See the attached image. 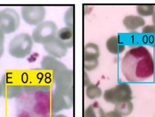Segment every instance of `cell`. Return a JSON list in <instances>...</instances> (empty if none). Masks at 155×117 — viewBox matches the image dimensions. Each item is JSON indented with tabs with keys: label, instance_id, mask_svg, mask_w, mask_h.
<instances>
[{
	"label": "cell",
	"instance_id": "6da1fadb",
	"mask_svg": "<svg viewBox=\"0 0 155 117\" xmlns=\"http://www.w3.org/2000/svg\"><path fill=\"white\" fill-rule=\"evenodd\" d=\"M121 69L123 76L129 82L140 83L147 81L154 74L153 55L144 45L134 47L124 55Z\"/></svg>",
	"mask_w": 155,
	"mask_h": 117
},
{
	"label": "cell",
	"instance_id": "7a4b0ae2",
	"mask_svg": "<svg viewBox=\"0 0 155 117\" xmlns=\"http://www.w3.org/2000/svg\"><path fill=\"white\" fill-rule=\"evenodd\" d=\"M73 104V85H56L50 101L52 112L56 113L63 110H69L72 107Z\"/></svg>",
	"mask_w": 155,
	"mask_h": 117
},
{
	"label": "cell",
	"instance_id": "3957f363",
	"mask_svg": "<svg viewBox=\"0 0 155 117\" xmlns=\"http://www.w3.org/2000/svg\"><path fill=\"white\" fill-rule=\"evenodd\" d=\"M34 41L32 37L26 33H21L14 38L10 43V54L17 59H23L32 51Z\"/></svg>",
	"mask_w": 155,
	"mask_h": 117
},
{
	"label": "cell",
	"instance_id": "277c9868",
	"mask_svg": "<svg viewBox=\"0 0 155 117\" xmlns=\"http://www.w3.org/2000/svg\"><path fill=\"white\" fill-rule=\"evenodd\" d=\"M103 97L106 102L115 105L121 102L132 101L133 92L129 83L121 82L114 87L105 90Z\"/></svg>",
	"mask_w": 155,
	"mask_h": 117
},
{
	"label": "cell",
	"instance_id": "5b68a950",
	"mask_svg": "<svg viewBox=\"0 0 155 117\" xmlns=\"http://www.w3.org/2000/svg\"><path fill=\"white\" fill-rule=\"evenodd\" d=\"M58 31V26L55 22L46 21L36 26L31 37L34 42L43 45L56 38Z\"/></svg>",
	"mask_w": 155,
	"mask_h": 117
},
{
	"label": "cell",
	"instance_id": "8992f818",
	"mask_svg": "<svg viewBox=\"0 0 155 117\" xmlns=\"http://www.w3.org/2000/svg\"><path fill=\"white\" fill-rule=\"evenodd\" d=\"M20 17L17 12L12 9H5L0 13V29L5 34L15 32L19 26Z\"/></svg>",
	"mask_w": 155,
	"mask_h": 117
},
{
	"label": "cell",
	"instance_id": "52a82bcc",
	"mask_svg": "<svg viewBox=\"0 0 155 117\" xmlns=\"http://www.w3.org/2000/svg\"><path fill=\"white\" fill-rule=\"evenodd\" d=\"M100 49L96 43L89 42L84 48V67L86 71H93L99 66Z\"/></svg>",
	"mask_w": 155,
	"mask_h": 117
},
{
	"label": "cell",
	"instance_id": "ba28073f",
	"mask_svg": "<svg viewBox=\"0 0 155 117\" xmlns=\"http://www.w3.org/2000/svg\"><path fill=\"white\" fill-rule=\"evenodd\" d=\"M21 13L26 23L37 26L44 21L46 11L43 6H25L22 8Z\"/></svg>",
	"mask_w": 155,
	"mask_h": 117
},
{
	"label": "cell",
	"instance_id": "9c48e42d",
	"mask_svg": "<svg viewBox=\"0 0 155 117\" xmlns=\"http://www.w3.org/2000/svg\"><path fill=\"white\" fill-rule=\"evenodd\" d=\"M2 88L3 96L8 98H13L19 96L21 93V86L16 83L15 80L10 76V74H6L1 82Z\"/></svg>",
	"mask_w": 155,
	"mask_h": 117
},
{
	"label": "cell",
	"instance_id": "30bf717a",
	"mask_svg": "<svg viewBox=\"0 0 155 117\" xmlns=\"http://www.w3.org/2000/svg\"><path fill=\"white\" fill-rule=\"evenodd\" d=\"M43 47L49 55L55 58H61L65 57L67 55L69 49L56 36L50 42L44 45Z\"/></svg>",
	"mask_w": 155,
	"mask_h": 117
},
{
	"label": "cell",
	"instance_id": "8fae6325",
	"mask_svg": "<svg viewBox=\"0 0 155 117\" xmlns=\"http://www.w3.org/2000/svg\"><path fill=\"white\" fill-rule=\"evenodd\" d=\"M106 48L110 53L117 55L123 53L125 49L124 43L118 35H113L108 38L106 42Z\"/></svg>",
	"mask_w": 155,
	"mask_h": 117
},
{
	"label": "cell",
	"instance_id": "7c38bea8",
	"mask_svg": "<svg viewBox=\"0 0 155 117\" xmlns=\"http://www.w3.org/2000/svg\"><path fill=\"white\" fill-rule=\"evenodd\" d=\"M123 26L130 31H136L146 26L143 17L138 15H129L124 17L122 21Z\"/></svg>",
	"mask_w": 155,
	"mask_h": 117
},
{
	"label": "cell",
	"instance_id": "4fadbf2b",
	"mask_svg": "<svg viewBox=\"0 0 155 117\" xmlns=\"http://www.w3.org/2000/svg\"><path fill=\"white\" fill-rule=\"evenodd\" d=\"M41 66L44 70L52 71L53 73L67 67L57 58L49 55L43 57L41 60Z\"/></svg>",
	"mask_w": 155,
	"mask_h": 117
},
{
	"label": "cell",
	"instance_id": "5bb4252c",
	"mask_svg": "<svg viewBox=\"0 0 155 117\" xmlns=\"http://www.w3.org/2000/svg\"><path fill=\"white\" fill-rule=\"evenodd\" d=\"M56 38L69 49L73 45V28L65 26L58 31Z\"/></svg>",
	"mask_w": 155,
	"mask_h": 117
},
{
	"label": "cell",
	"instance_id": "9a60e30c",
	"mask_svg": "<svg viewBox=\"0 0 155 117\" xmlns=\"http://www.w3.org/2000/svg\"><path fill=\"white\" fill-rule=\"evenodd\" d=\"M106 112L98 102L90 104L85 110V117H106Z\"/></svg>",
	"mask_w": 155,
	"mask_h": 117
},
{
	"label": "cell",
	"instance_id": "2e32d148",
	"mask_svg": "<svg viewBox=\"0 0 155 117\" xmlns=\"http://www.w3.org/2000/svg\"><path fill=\"white\" fill-rule=\"evenodd\" d=\"M143 35V41L155 47V26L153 25H146L142 29Z\"/></svg>",
	"mask_w": 155,
	"mask_h": 117
},
{
	"label": "cell",
	"instance_id": "e0dca14e",
	"mask_svg": "<svg viewBox=\"0 0 155 117\" xmlns=\"http://www.w3.org/2000/svg\"><path fill=\"white\" fill-rule=\"evenodd\" d=\"M134 103L131 101L121 102L115 105L114 110L120 113L123 117H127L133 112Z\"/></svg>",
	"mask_w": 155,
	"mask_h": 117
},
{
	"label": "cell",
	"instance_id": "ac0fdd59",
	"mask_svg": "<svg viewBox=\"0 0 155 117\" xmlns=\"http://www.w3.org/2000/svg\"><path fill=\"white\" fill-rule=\"evenodd\" d=\"M86 94L89 99L95 100L103 96V91L98 85L91 83L86 86Z\"/></svg>",
	"mask_w": 155,
	"mask_h": 117
},
{
	"label": "cell",
	"instance_id": "d6986e66",
	"mask_svg": "<svg viewBox=\"0 0 155 117\" xmlns=\"http://www.w3.org/2000/svg\"><path fill=\"white\" fill-rule=\"evenodd\" d=\"M138 15L141 17H148L154 14L155 7L153 5H139L136 7Z\"/></svg>",
	"mask_w": 155,
	"mask_h": 117
},
{
	"label": "cell",
	"instance_id": "ffe728a7",
	"mask_svg": "<svg viewBox=\"0 0 155 117\" xmlns=\"http://www.w3.org/2000/svg\"><path fill=\"white\" fill-rule=\"evenodd\" d=\"M73 7H70L67 9L64 15V22L66 26L69 28H73V14H74Z\"/></svg>",
	"mask_w": 155,
	"mask_h": 117
},
{
	"label": "cell",
	"instance_id": "44dd1931",
	"mask_svg": "<svg viewBox=\"0 0 155 117\" xmlns=\"http://www.w3.org/2000/svg\"><path fill=\"white\" fill-rule=\"evenodd\" d=\"M5 34L0 29V58L2 57L4 53Z\"/></svg>",
	"mask_w": 155,
	"mask_h": 117
},
{
	"label": "cell",
	"instance_id": "7402d4cb",
	"mask_svg": "<svg viewBox=\"0 0 155 117\" xmlns=\"http://www.w3.org/2000/svg\"><path fill=\"white\" fill-rule=\"evenodd\" d=\"M106 117H123L116 111H110L106 113Z\"/></svg>",
	"mask_w": 155,
	"mask_h": 117
},
{
	"label": "cell",
	"instance_id": "603a6c76",
	"mask_svg": "<svg viewBox=\"0 0 155 117\" xmlns=\"http://www.w3.org/2000/svg\"><path fill=\"white\" fill-rule=\"evenodd\" d=\"M91 83V80L89 79L88 76L87 75V74L86 73H84V85L86 87L87 85H88L89 84Z\"/></svg>",
	"mask_w": 155,
	"mask_h": 117
},
{
	"label": "cell",
	"instance_id": "cb8c5ba5",
	"mask_svg": "<svg viewBox=\"0 0 155 117\" xmlns=\"http://www.w3.org/2000/svg\"><path fill=\"white\" fill-rule=\"evenodd\" d=\"M52 117H68L65 115H62V114H56V115H52Z\"/></svg>",
	"mask_w": 155,
	"mask_h": 117
},
{
	"label": "cell",
	"instance_id": "d4e9b609",
	"mask_svg": "<svg viewBox=\"0 0 155 117\" xmlns=\"http://www.w3.org/2000/svg\"><path fill=\"white\" fill-rule=\"evenodd\" d=\"M151 17H152L151 20H152V22H153V25L155 26V12Z\"/></svg>",
	"mask_w": 155,
	"mask_h": 117
},
{
	"label": "cell",
	"instance_id": "484cf974",
	"mask_svg": "<svg viewBox=\"0 0 155 117\" xmlns=\"http://www.w3.org/2000/svg\"><path fill=\"white\" fill-rule=\"evenodd\" d=\"M2 96H3L2 88L0 82V97Z\"/></svg>",
	"mask_w": 155,
	"mask_h": 117
},
{
	"label": "cell",
	"instance_id": "4316f807",
	"mask_svg": "<svg viewBox=\"0 0 155 117\" xmlns=\"http://www.w3.org/2000/svg\"><path fill=\"white\" fill-rule=\"evenodd\" d=\"M0 13H1V11H0Z\"/></svg>",
	"mask_w": 155,
	"mask_h": 117
},
{
	"label": "cell",
	"instance_id": "83f0119b",
	"mask_svg": "<svg viewBox=\"0 0 155 117\" xmlns=\"http://www.w3.org/2000/svg\"></svg>",
	"mask_w": 155,
	"mask_h": 117
}]
</instances>
